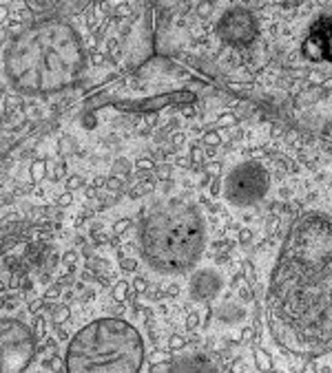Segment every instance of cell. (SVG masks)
<instances>
[{"label":"cell","mask_w":332,"mask_h":373,"mask_svg":"<svg viewBox=\"0 0 332 373\" xmlns=\"http://www.w3.org/2000/svg\"><path fill=\"white\" fill-rule=\"evenodd\" d=\"M266 322L284 351L319 358L332 351V216L306 212L279 248L266 289Z\"/></svg>","instance_id":"1"},{"label":"cell","mask_w":332,"mask_h":373,"mask_svg":"<svg viewBox=\"0 0 332 373\" xmlns=\"http://www.w3.org/2000/svg\"><path fill=\"white\" fill-rule=\"evenodd\" d=\"M84 53L76 29L64 20H42L18 34L5 51V75L20 93H58L80 77Z\"/></svg>","instance_id":"2"},{"label":"cell","mask_w":332,"mask_h":373,"mask_svg":"<svg viewBox=\"0 0 332 373\" xmlns=\"http://www.w3.org/2000/svg\"><path fill=\"white\" fill-rule=\"evenodd\" d=\"M140 254L151 269L166 276L191 272L206 248V221L195 203L162 201L140 223Z\"/></svg>","instance_id":"3"},{"label":"cell","mask_w":332,"mask_h":373,"mask_svg":"<svg viewBox=\"0 0 332 373\" xmlns=\"http://www.w3.org/2000/svg\"><path fill=\"white\" fill-rule=\"evenodd\" d=\"M144 362V342L131 322L100 318L82 327L67 347V371L133 373Z\"/></svg>","instance_id":"4"},{"label":"cell","mask_w":332,"mask_h":373,"mask_svg":"<svg viewBox=\"0 0 332 373\" xmlns=\"http://www.w3.org/2000/svg\"><path fill=\"white\" fill-rule=\"evenodd\" d=\"M270 190V175L259 161H241L228 170L224 179V199L235 208H251L266 199Z\"/></svg>","instance_id":"5"},{"label":"cell","mask_w":332,"mask_h":373,"mask_svg":"<svg viewBox=\"0 0 332 373\" xmlns=\"http://www.w3.org/2000/svg\"><path fill=\"white\" fill-rule=\"evenodd\" d=\"M36 342L29 327L14 318H0V371H22L31 364Z\"/></svg>","instance_id":"6"},{"label":"cell","mask_w":332,"mask_h":373,"mask_svg":"<svg viewBox=\"0 0 332 373\" xmlns=\"http://www.w3.org/2000/svg\"><path fill=\"white\" fill-rule=\"evenodd\" d=\"M301 53L308 62L332 67V7L321 9L308 24L301 40Z\"/></svg>","instance_id":"7"},{"label":"cell","mask_w":332,"mask_h":373,"mask_svg":"<svg viewBox=\"0 0 332 373\" xmlns=\"http://www.w3.org/2000/svg\"><path fill=\"white\" fill-rule=\"evenodd\" d=\"M217 36L231 47H246L257 38V20L244 7H233L217 22Z\"/></svg>","instance_id":"8"},{"label":"cell","mask_w":332,"mask_h":373,"mask_svg":"<svg viewBox=\"0 0 332 373\" xmlns=\"http://www.w3.org/2000/svg\"><path fill=\"white\" fill-rule=\"evenodd\" d=\"M224 287V278H221L219 272L211 267L197 269V272L191 276V283H188V292H191V298L197 302H208L213 298H217V294L221 292Z\"/></svg>","instance_id":"9"},{"label":"cell","mask_w":332,"mask_h":373,"mask_svg":"<svg viewBox=\"0 0 332 373\" xmlns=\"http://www.w3.org/2000/svg\"><path fill=\"white\" fill-rule=\"evenodd\" d=\"M91 0H27L31 11L44 16L49 20H62L82 11Z\"/></svg>","instance_id":"10"},{"label":"cell","mask_w":332,"mask_h":373,"mask_svg":"<svg viewBox=\"0 0 332 373\" xmlns=\"http://www.w3.org/2000/svg\"><path fill=\"white\" fill-rule=\"evenodd\" d=\"M171 369H173V371H215L217 367L213 360L206 358V355L195 354V355H191V358L175 360V362L171 364Z\"/></svg>","instance_id":"11"},{"label":"cell","mask_w":332,"mask_h":373,"mask_svg":"<svg viewBox=\"0 0 332 373\" xmlns=\"http://www.w3.org/2000/svg\"><path fill=\"white\" fill-rule=\"evenodd\" d=\"M124 292H126V285H120V287L116 289V296L122 301V298H124Z\"/></svg>","instance_id":"12"}]
</instances>
